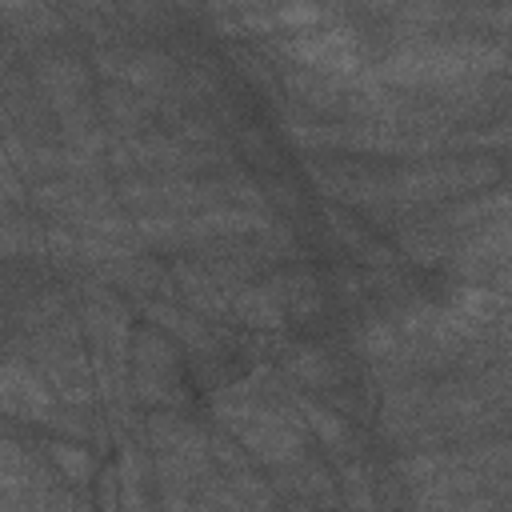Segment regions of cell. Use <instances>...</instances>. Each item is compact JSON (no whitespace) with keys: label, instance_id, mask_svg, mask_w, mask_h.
I'll use <instances>...</instances> for the list:
<instances>
[{"label":"cell","instance_id":"cell-1","mask_svg":"<svg viewBox=\"0 0 512 512\" xmlns=\"http://www.w3.org/2000/svg\"><path fill=\"white\" fill-rule=\"evenodd\" d=\"M36 76H40V88H44L52 100H60V104H76V100L84 96V88H88V72H84V64L72 60V56H48V60L36 68Z\"/></svg>","mask_w":512,"mask_h":512}]
</instances>
